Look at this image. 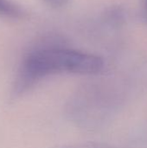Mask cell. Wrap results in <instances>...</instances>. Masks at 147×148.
<instances>
[{
    "label": "cell",
    "mask_w": 147,
    "mask_h": 148,
    "mask_svg": "<svg viewBox=\"0 0 147 148\" xmlns=\"http://www.w3.org/2000/svg\"><path fill=\"white\" fill-rule=\"evenodd\" d=\"M103 66L100 56L54 44H40L23 57L12 92L19 96L48 76L62 73L94 75Z\"/></svg>",
    "instance_id": "obj_1"
},
{
    "label": "cell",
    "mask_w": 147,
    "mask_h": 148,
    "mask_svg": "<svg viewBox=\"0 0 147 148\" xmlns=\"http://www.w3.org/2000/svg\"><path fill=\"white\" fill-rule=\"evenodd\" d=\"M45 3H47L48 4L54 6V7H59V6H62L66 3V2L68 0H43Z\"/></svg>",
    "instance_id": "obj_3"
},
{
    "label": "cell",
    "mask_w": 147,
    "mask_h": 148,
    "mask_svg": "<svg viewBox=\"0 0 147 148\" xmlns=\"http://www.w3.org/2000/svg\"><path fill=\"white\" fill-rule=\"evenodd\" d=\"M24 15L23 9L11 0H0V16L9 18H21Z\"/></svg>",
    "instance_id": "obj_2"
},
{
    "label": "cell",
    "mask_w": 147,
    "mask_h": 148,
    "mask_svg": "<svg viewBox=\"0 0 147 148\" xmlns=\"http://www.w3.org/2000/svg\"><path fill=\"white\" fill-rule=\"evenodd\" d=\"M146 10H147V0H146Z\"/></svg>",
    "instance_id": "obj_5"
},
{
    "label": "cell",
    "mask_w": 147,
    "mask_h": 148,
    "mask_svg": "<svg viewBox=\"0 0 147 148\" xmlns=\"http://www.w3.org/2000/svg\"><path fill=\"white\" fill-rule=\"evenodd\" d=\"M66 148H111L107 147L106 146H101V145H94V144H88V145H80V146H74Z\"/></svg>",
    "instance_id": "obj_4"
}]
</instances>
